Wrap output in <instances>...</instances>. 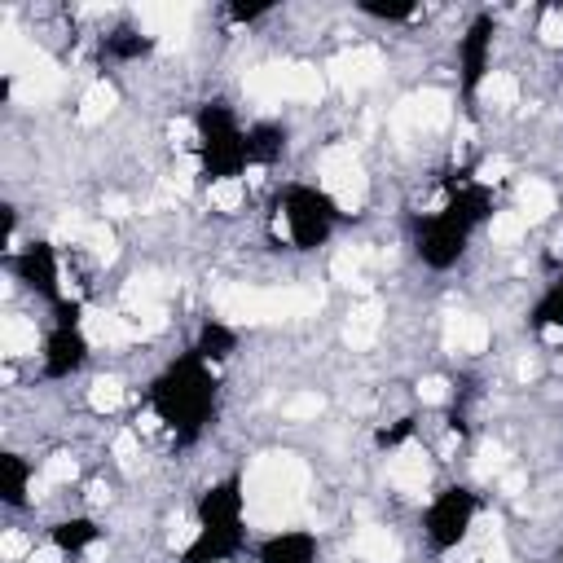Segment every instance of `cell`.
<instances>
[{"instance_id":"cell-1","label":"cell","mask_w":563,"mask_h":563,"mask_svg":"<svg viewBox=\"0 0 563 563\" xmlns=\"http://www.w3.org/2000/svg\"><path fill=\"white\" fill-rule=\"evenodd\" d=\"M308 489V467L295 454H264L247 476V520L256 528H286L300 515Z\"/></svg>"},{"instance_id":"cell-2","label":"cell","mask_w":563,"mask_h":563,"mask_svg":"<svg viewBox=\"0 0 563 563\" xmlns=\"http://www.w3.org/2000/svg\"><path fill=\"white\" fill-rule=\"evenodd\" d=\"M322 185L330 190V198L339 203V212H357L361 203H366V172H361L357 154L352 146H330L322 154Z\"/></svg>"},{"instance_id":"cell-3","label":"cell","mask_w":563,"mask_h":563,"mask_svg":"<svg viewBox=\"0 0 563 563\" xmlns=\"http://www.w3.org/2000/svg\"><path fill=\"white\" fill-rule=\"evenodd\" d=\"M326 229H330V207L313 190H295L291 194V207H286V216L278 220V234L282 238H295L300 247H313V242L322 238Z\"/></svg>"},{"instance_id":"cell-4","label":"cell","mask_w":563,"mask_h":563,"mask_svg":"<svg viewBox=\"0 0 563 563\" xmlns=\"http://www.w3.org/2000/svg\"><path fill=\"white\" fill-rule=\"evenodd\" d=\"M172 383L181 392H168V401H163V410H168L172 423H185V427H194L198 418H203V410L212 405V383L203 379L194 366H181L172 374Z\"/></svg>"},{"instance_id":"cell-5","label":"cell","mask_w":563,"mask_h":563,"mask_svg":"<svg viewBox=\"0 0 563 563\" xmlns=\"http://www.w3.org/2000/svg\"><path fill=\"white\" fill-rule=\"evenodd\" d=\"M471 493H445L436 506H432V542L436 546H458L471 528Z\"/></svg>"},{"instance_id":"cell-6","label":"cell","mask_w":563,"mask_h":563,"mask_svg":"<svg viewBox=\"0 0 563 563\" xmlns=\"http://www.w3.org/2000/svg\"><path fill=\"white\" fill-rule=\"evenodd\" d=\"M449 97L440 93V88H427V93H418V97H410V102H401L396 106V115H392V124L396 128H445L449 124Z\"/></svg>"},{"instance_id":"cell-7","label":"cell","mask_w":563,"mask_h":563,"mask_svg":"<svg viewBox=\"0 0 563 563\" xmlns=\"http://www.w3.org/2000/svg\"><path fill=\"white\" fill-rule=\"evenodd\" d=\"M379 71H383V53L379 49H348V53H339L335 62H330V80H335L339 88H366L379 80Z\"/></svg>"},{"instance_id":"cell-8","label":"cell","mask_w":563,"mask_h":563,"mask_svg":"<svg viewBox=\"0 0 563 563\" xmlns=\"http://www.w3.org/2000/svg\"><path fill=\"white\" fill-rule=\"evenodd\" d=\"M14 84H18L22 102H44V97H53L62 88V71H58V62H53V58H44V53L31 49V58L18 71Z\"/></svg>"},{"instance_id":"cell-9","label":"cell","mask_w":563,"mask_h":563,"mask_svg":"<svg viewBox=\"0 0 563 563\" xmlns=\"http://www.w3.org/2000/svg\"><path fill=\"white\" fill-rule=\"evenodd\" d=\"M190 18H194L190 5H141V27H146L150 36H159L168 49L172 44H185Z\"/></svg>"},{"instance_id":"cell-10","label":"cell","mask_w":563,"mask_h":563,"mask_svg":"<svg viewBox=\"0 0 563 563\" xmlns=\"http://www.w3.org/2000/svg\"><path fill=\"white\" fill-rule=\"evenodd\" d=\"M388 480H392L401 493H423L427 480H432V458H427L418 445L396 449V454L388 458Z\"/></svg>"},{"instance_id":"cell-11","label":"cell","mask_w":563,"mask_h":563,"mask_svg":"<svg viewBox=\"0 0 563 563\" xmlns=\"http://www.w3.org/2000/svg\"><path fill=\"white\" fill-rule=\"evenodd\" d=\"M84 339L93 344H132V339H146L141 326L132 317H115V313H84Z\"/></svg>"},{"instance_id":"cell-12","label":"cell","mask_w":563,"mask_h":563,"mask_svg":"<svg viewBox=\"0 0 563 563\" xmlns=\"http://www.w3.org/2000/svg\"><path fill=\"white\" fill-rule=\"evenodd\" d=\"M242 88H247V97H256L264 106L282 102V97H295L291 93V66H256V71H247Z\"/></svg>"},{"instance_id":"cell-13","label":"cell","mask_w":563,"mask_h":563,"mask_svg":"<svg viewBox=\"0 0 563 563\" xmlns=\"http://www.w3.org/2000/svg\"><path fill=\"white\" fill-rule=\"evenodd\" d=\"M445 344L454 352H467V357H476V352L489 348V322L476 313H454L445 326Z\"/></svg>"},{"instance_id":"cell-14","label":"cell","mask_w":563,"mask_h":563,"mask_svg":"<svg viewBox=\"0 0 563 563\" xmlns=\"http://www.w3.org/2000/svg\"><path fill=\"white\" fill-rule=\"evenodd\" d=\"M379 326H383V304H379V300L357 304V308L348 313V330H344L348 348H352V352H366L374 339H379Z\"/></svg>"},{"instance_id":"cell-15","label":"cell","mask_w":563,"mask_h":563,"mask_svg":"<svg viewBox=\"0 0 563 563\" xmlns=\"http://www.w3.org/2000/svg\"><path fill=\"white\" fill-rule=\"evenodd\" d=\"M357 555L366 559V563H401V542L388 533L383 524H366V528H357Z\"/></svg>"},{"instance_id":"cell-16","label":"cell","mask_w":563,"mask_h":563,"mask_svg":"<svg viewBox=\"0 0 563 563\" xmlns=\"http://www.w3.org/2000/svg\"><path fill=\"white\" fill-rule=\"evenodd\" d=\"M168 291H172L168 278H159V273H141V278H132L124 286V304L132 308V313H141V308H163Z\"/></svg>"},{"instance_id":"cell-17","label":"cell","mask_w":563,"mask_h":563,"mask_svg":"<svg viewBox=\"0 0 563 563\" xmlns=\"http://www.w3.org/2000/svg\"><path fill=\"white\" fill-rule=\"evenodd\" d=\"M374 260L370 247H348L339 251L335 264H330V273H335L339 286H357V291H366V264Z\"/></svg>"},{"instance_id":"cell-18","label":"cell","mask_w":563,"mask_h":563,"mask_svg":"<svg viewBox=\"0 0 563 563\" xmlns=\"http://www.w3.org/2000/svg\"><path fill=\"white\" fill-rule=\"evenodd\" d=\"M0 352H5V357H27V352H36V326H31L27 317H5V322H0Z\"/></svg>"},{"instance_id":"cell-19","label":"cell","mask_w":563,"mask_h":563,"mask_svg":"<svg viewBox=\"0 0 563 563\" xmlns=\"http://www.w3.org/2000/svg\"><path fill=\"white\" fill-rule=\"evenodd\" d=\"M555 212V190L546 181H524L520 185V216L533 225V220H546Z\"/></svg>"},{"instance_id":"cell-20","label":"cell","mask_w":563,"mask_h":563,"mask_svg":"<svg viewBox=\"0 0 563 563\" xmlns=\"http://www.w3.org/2000/svg\"><path fill=\"white\" fill-rule=\"evenodd\" d=\"M480 97H484L489 106L506 110V106L520 102V80H515V75H506V71H489V75L480 80Z\"/></svg>"},{"instance_id":"cell-21","label":"cell","mask_w":563,"mask_h":563,"mask_svg":"<svg viewBox=\"0 0 563 563\" xmlns=\"http://www.w3.org/2000/svg\"><path fill=\"white\" fill-rule=\"evenodd\" d=\"M110 110H115V88H110L106 80H97L80 102V124H102Z\"/></svg>"},{"instance_id":"cell-22","label":"cell","mask_w":563,"mask_h":563,"mask_svg":"<svg viewBox=\"0 0 563 563\" xmlns=\"http://www.w3.org/2000/svg\"><path fill=\"white\" fill-rule=\"evenodd\" d=\"M291 93L295 102H317L326 93V80L317 66H304V62H291Z\"/></svg>"},{"instance_id":"cell-23","label":"cell","mask_w":563,"mask_h":563,"mask_svg":"<svg viewBox=\"0 0 563 563\" xmlns=\"http://www.w3.org/2000/svg\"><path fill=\"white\" fill-rule=\"evenodd\" d=\"M242 198H247V185L238 181V176H220V181H212V190H207V203L216 207V212H238Z\"/></svg>"},{"instance_id":"cell-24","label":"cell","mask_w":563,"mask_h":563,"mask_svg":"<svg viewBox=\"0 0 563 563\" xmlns=\"http://www.w3.org/2000/svg\"><path fill=\"white\" fill-rule=\"evenodd\" d=\"M489 234H493V242L511 247V242H520V238L528 234V220H524L520 212H498V216L489 220Z\"/></svg>"},{"instance_id":"cell-25","label":"cell","mask_w":563,"mask_h":563,"mask_svg":"<svg viewBox=\"0 0 563 563\" xmlns=\"http://www.w3.org/2000/svg\"><path fill=\"white\" fill-rule=\"evenodd\" d=\"M119 401H124V383H119V379H97L93 392H88V405H93L97 414L119 410Z\"/></svg>"},{"instance_id":"cell-26","label":"cell","mask_w":563,"mask_h":563,"mask_svg":"<svg viewBox=\"0 0 563 563\" xmlns=\"http://www.w3.org/2000/svg\"><path fill=\"white\" fill-rule=\"evenodd\" d=\"M84 247L93 251L97 260H106V264L115 260V251H119V247H115V234H110L106 220H97V225H88V229H84Z\"/></svg>"},{"instance_id":"cell-27","label":"cell","mask_w":563,"mask_h":563,"mask_svg":"<svg viewBox=\"0 0 563 563\" xmlns=\"http://www.w3.org/2000/svg\"><path fill=\"white\" fill-rule=\"evenodd\" d=\"M462 563H506V546H502V533H498V524L489 528V533H484V542L471 550L467 559Z\"/></svg>"},{"instance_id":"cell-28","label":"cell","mask_w":563,"mask_h":563,"mask_svg":"<svg viewBox=\"0 0 563 563\" xmlns=\"http://www.w3.org/2000/svg\"><path fill=\"white\" fill-rule=\"evenodd\" d=\"M326 410V396L322 392H300L286 401V418H317Z\"/></svg>"},{"instance_id":"cell-29","label":"cell","mask_w":563,"mask_h":563,"mask_svg":"<svg viewBox=\"0 0 563 563\" xmlns=\"http://www.w3.org/2000/svg\"><path fill=\"white\" fill-rule=\"evenodd\" d=\"M66 480H75V458L53 454L49 462H44V484H66Z\"/></svg>"},{"instance_id":"cell-30","label":"cell","mask_w":563,"mask_h":563,"mask_svg":"<svg viewBox=\"0 0 563 563\" xmlns=\"http://www.w3.org/2000/svg\"><path fill=\"white\" fill-rule=\"evenodd\" d=\"M93 537H97V528L93 524H62L58 528V546H88V542H93Z\"/></svg>"},{"instance_id":"cell-31","label":"cell","mask_w":563,"mask_h":563,"mask_svg":"<svg viewBox=\"0 0 563 563\" xmlns=\"http://www.w3.org/2000/svg\"><path fill=\"white\" fill-rule=\"evenodd\" d=\"M84 229H88V220H80L75 212H66L58 225H53V238H58V242H84Z\"/></svg>"},{"instance_id":"cell-32","label":"cell","mask_w":563,"mask_h":563,"mask_svg":"<svg viewBox=\"0 0 563 563\" xmlns=\"http://www.w3.org/2000/svg\"><path fill=\"white\" fill-rule=\"evenodd\" d=\"M502 462H506V458H502V449H498V445H484V449H480V462H476V476H480V480L498 476Z\"/></svg>"},{"instance_id":"cell-33","label":"cell","mask_w":563,"mask_h":563,"mask_svg":"<svg viewBox=\"0 0 563 563\" xmlns=\"http://www.w3.org/2000/svg\"><path fill=\"white\" fill-rule=\"evenodd\" d=\"M537 31H542L546 44H563V9H546L542 27H537Z\"/></svg>"},{"instance_id":"cell-34","label":"cell","mask_w":563,"mask_h":563,"mask_svg":"<svg viewBox=\"0 0 563 563\" xmlns=\"http://www.w3.org/2000/svg\"><path fill=\"white\" fill-rule=\"evenodd\" d=\"M476 176H480V185H498V181L511 176V163H506V159H484Z\"/></svg>"},{"instance_id":"cell-35","label":"cell","mask_w":563,"mask_h":563,"mask_svg":"<svg viewBox=\"0 0 563 563\" xmlns=\"http://www.w3.org/2000/svg\"><path fill=\"white\" fill-rule=\"evenodd\" d=\"M115 458L124 462L128 471L137 467V432H119V436H115Z\"/></svg>"},{"instance_id":"cell-36","label":"cell","mask_w":563,"mask_h":563,"mask_svg":"<svg viewBox=\"0 0 563 563\" xmlns=\"http://www.w3.org/2000/svg\"><path fill=\"white\" fill-rule=\"evenodd\" d=\"M418 396H423L427 405H440L449 396V383L445 379H423V383H418Z\"/></svg>"},{"instance_id":"cell-37","label":"cell","mask_w":563,"mask_h":563,"mask_svg":"<svg viewBox=\"0 0 563 563\" xmlns=\"http://www.w3.org/2000/svg\"><path fill=\"white\" fill-rule=\"evenodd\" d=\"M0 555H5V559H22V555H27V537L9 528V533L0 537Z\"/></svg>"},{"instance_id":"cell-38","label":"cell","mask_w":563,"mask_h":563,"mask_svg":"<svg viewBox=\"0 0 563 563\" xmlns=\"http://www.w3.org/2000/svg\"><path fill=\"white\" fill-rule=\"evenodd\" d=\"M524 484H528V476H524V471H511V476H502V489L511 493V498H520V493H524Z\"/></svg>"},{"instance_id":"cell-39","label":"cell","mask_w":563,"mask_h":563,"mask_svg":"<svg viewBox=\"0 0 563 563\" xmlns=\"http://www.w3.org/2000/svg\"><path fill=\"white\" fill-rule=\"evenodd\" d=\"M102 212H106V216H128V212H132V207H128V198H119V194H110V198H106V203H102Z\"/></svg>"},{"instance_id":"cell-40","label":"cell","mask_w":563,"mask_h":563,"mask_svg":"<svg viewBox=\"0 0 563 563\" xmlns=\"http://www.w3.org/2000/svg\"><path fill=\"white\" fill-rule=\"evenodd\" d=\"M31 563H58V550H36V555H31Z\"/></svg>"},{"instance_id":"cell-41","label":"cell","mask_w":563,"mask_h":563,"mask_svg":"<svg viewBox=\"0 0 563 563\" xmlns=\"http://www.w3.org/2000/svg\"><path fill=\"white\" fill-rule=\"evenodd\" d=\"M88 498H93L97 506H102V502L110 498V493H106V484H93V489H88Z\"/></svg>"},{"instance_id":"cell-42","label":"cell","mask_w":563,"mask_h":563,"mask_svg":"<svg viewBox=\"0 0 563 563\" xmlns=\"http://www.w3.org/2000/svg\"><path fill=\"white\" fill-rule=\"evenodd\" d=\"M533 374H537V361H528V357H524V361H520V379L528 383V379H533Z\"/></svg>"}]
</instances>
